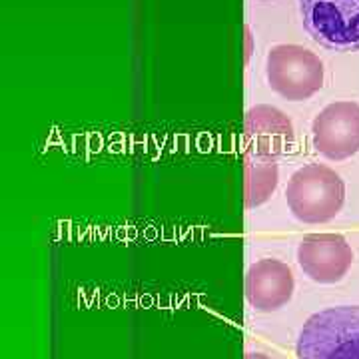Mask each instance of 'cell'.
Segmentation results:
<instances>
[{
	"mask_svg": "<svg viewBox=\"0 0 359 359\" xmlns=\"http://www.w3.org/2000/svg\"><path fill=\"white\" fill-rule=\"evenodd\" d=\"M295 359H359V306L313 313L297 337Z\"/></svg>",
	"mask_w": 359,
	"mask_h": 359,
	"instance_id": "cell-1",
	"label": "cell"
},
{
	"mask_svg": "<svg viewBox=\"0 0 359 359\" xmlns=\"http://www.w3.org/2000/svg\"><path fill=\"white\" fill-rule=\"evenodd\" d=\"M285 200L295 219L304 224H325L341 212L346 184L332 168L308 164L290 178Z\"/></svg>",
	"mask_w": 359,
	"mask_h": 359,
	"instance_id": "cell-2",
	"label": "cell"
},
{
	"mask_svg": "<svg viewBox=\"0 0 359 359\" xmlns=\"http://www.w3.org/2000/svg\"><path fill=\"white\" fill-rule=\"evenodd\" d=\"M266 76L273 92L290 102H304L323 86V62L299 44L273 46L266 60Z\"/></svg>",
	"mask_w": 359,
	"mask_h": 359,
	"instance_id": "cell-3",
	"label": "cell"
},
{
	"mask_svg": "<svg viewBox=\"0 0 359 359\" xmlns=\"http://www.w3.org/2000/svg\"><path fill=\"white\" fill-rule=\"evenodd\" d=\"M309 36L323 48L359 52V0H299Z\"/></svg>",
	"mask_w": 359,
	"mask_h": 359,
	"instance_id": "cell-4",
	"label": "cell"
},
{
	"mask_svg": "<svg viewBox=\"0 0 359 359\" xmlns=\"http://www.w3.org/2000/svg\"><path fill=\"white\" fill-rule=\"evenodd\" d=\"M311 142L321 156L347 160L359 152V104L351 100L327 104L311 124Z\"/></svg>",
	"mask_w": 359,
	"mask_h": 359,
	"instance_id": "cell-5",
	"label": "cell"
},
{
	"mask_svg": "<svg viewBox=\"0 0 359 359\" xmlns=\"http://www.w3.org/2000/svg\"><path fill=\"white\" fill-rule=\"evenodd\" d=\"M294 124L280 108L259 104L248 110L244 122V152L248 158L278 162L294 148Z\"/></svg>",
	"mask_w": 359,
	"mask_h": 359,
	"instance_id": "cell-6",
	"label": "cell"
},
{
	"mask_svg": "<svg viewBox=\"0 0 359 359\" xmlns=\"http://www.w3.org/2000/svg\"><path fill=\"white\" fill-rule=\"evenodd\" d=\"M297 262L311 282L330 285L344 280L353 264V250L341 233H309L299 242Z\"/></svg>",
	"mask_w": 359,
	"mask_h": 359,
	"instance_id": "cell-7",
	"label": "cell"
},
{
	"mask_svg": "<svg viewBox=\"0 0 359 359\" xmlns=\"http://www.w3.org/2000/svg\"><path fill=\"white\" fill-rule=\"evenodd\" d=\"M294 271L280 259H259L245 273V299L262 313L282 309L294 295Z\"/></svg>",
	"mask_w": 359,
	"mask_h": 359,
	"instance_id": "cell-8",
	"label": "cell"
},
{
	"mask_svg": "<svg viewBox=\"0 0 359 359\" xmlns=\"http://www.w3.org/2000/svg\"><path fill=\"white\" fill-rule=\"evenodd\" d=\"M280 184V168L276 162H266L257 158L244 160V204L248 210L266 204Z\"/></svg>",
	"mask_w": 359,
	"mask_h": 359,
	"instance_id": "cell-9",
	"label": "cell"
},
{
	"mask_svg": "<svg viewBox=\"0 0 359 359\" xmlns=\"http://www.w3.org/2000/svg\"><path fill=\"white\" fill-rule=\"evenodd\" d=\"M245 359H269L268 355H264V353H248Z\"/></svg>",
	"mask_w": 359,
	"mask_h": 359,
	"instance_id": "cell-10",
	"label": "cell"
}]
</instances>
